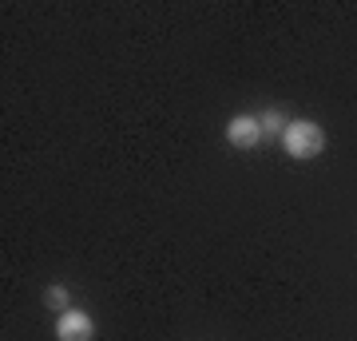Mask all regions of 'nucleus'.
I'll list each match as a JSON object with an SVG mask.
<instances>
[{
	"mask_svg": "<svg viewBox=\"0 0 357 341\" xmlns=\"http://www.w3.org/2000/svg\"><path fill=\"white\" fill-rule=\"evenodd\" d=\"M282 147L290 159L306 163V159H318L326 151V131H321L314 119H290V127L282 131Z\"/></svg>",
	"mask_w": 357,
	"mask_h": 341,
	"instance_id": "f257e3e1",
	"label": "nucleus"
},
{
	"mask_svg": "<svg viewBox=\"0 0 357 341\" xmlns=\"http://www.w3.org/2000/svg\"><path fill=\"white\" fill-rule=\"evenodd\" d=\"M56 338L60 341H91L96 338V321H91L88 310H64V314L56 317Z\"/></svg>",
	"mask_w": 357,
	"mask_h": 341,
	"instance_id": "f03ea898",
	"label": "nucleus"
},
{
	"mask_svg": "<svg viewBox=\"0 0 357 341\" xmlns=\"http://www.w3.org/2000/svg\"><path fill=\"white\" fill-rule=\"evenodd\" d=\"M227 143L238 147V151H250L262 143V119L258 115H234L227 123Z\"/></svg>",
	"mask_w": 357,
	"mask_h": 341,
	"instance_id": "7ed1b4c3",
	"label": "nucleus"
},
{
	"mask_svg": "<svg viewBox=\"0 0 357 341\" xmlns=\"http://www.w3.org/2000/svg\"><path fill=\"white\" fill-rule=\"evenodd\" d=\"M258 119H262V135H282V131L290 127V119H286V112H282V107H266Z\"/></svg>",
	"mask_w": 357,
	"mask_h": 341,
	"instance_id": "20e7f679",
	"label": "nucleus"
},
{
	"mask_svg": "<svg viewBox=\"0 0 357 341\" xmlns=\"http://www.w3.org/2000/svg\"><path fill=\"white\" fill-rule=\"evenodd\" d=\"M44 305L56 310V314H64V310H72V294H68L64 286H48V290H44Z\"/></svg>",
	"mask_w": 357,
	"mask_h": 341,
	"instance_id": "39448f33",
	"label": "nucleus"
}]
</instances>
